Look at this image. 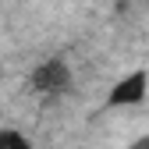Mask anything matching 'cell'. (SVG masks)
I'll return each mask as SVG.
<instances>
[{
    "mask_svg": "<svg viewBox=\"0 0 149 149\" xmlns=\"http://www.w3.org/2000/svg\"><path fill=\"white\" fill-rule=\"evenodd\" d=\"M146 96H149V71L146 68H135V71L121 74V78L107 89V107L110 110L139 107V103H146Z\"/></svg>",
    "mask_w": 149,
    "mask_h": 149,
    "instance_id": "7a4b0ae2",
    "label": "cell"
},
{
    "mask_svg": "<svg viewBox=\"0 0 149 149\" xmlns=\"http://www.w3.org/2000/svg\"><path fill=\"white\" fill-rule=\"evenodd\" d=\"M139 149H149V142H142V146H139Z\"/></svg>",
    "mask_w": 149,
    "mask_h": 149,
    "instance_id": "277c9868",
    "label": "cell"
},
{
    "mask_svg": "<svg viewBox=\"0 0 149 149\" xmlns=\"http://www.w3.org/2000/svg\"><path fill=\"white\" fill-rule=\"evenodd\" d=\"M29 82H32V89L39 92V96L53 100V96H61V92H68V85H71V64L64 57H46V61H39L32 68Z\"/></svg>",
    "mask_w": 149,
    "mask_h": 149,
    "instance_id": "6da1fadb",
    "label": "cell"
},
{
    "mask_svg": "<svg viewBox=\"0 0 149 149\" xmlns=\"http://www.w3.org/2000/svg\"><path fill=\"white\" fill-rule=\"evenodd\" d=\"M0 149H36L29 135H22L18 128H0Z\"/></svg>",
    "mask_w": 149,
    "mask_h": 149,
    "instance_id": "3957f363",
    "label": "cell"
}]
</instances>
